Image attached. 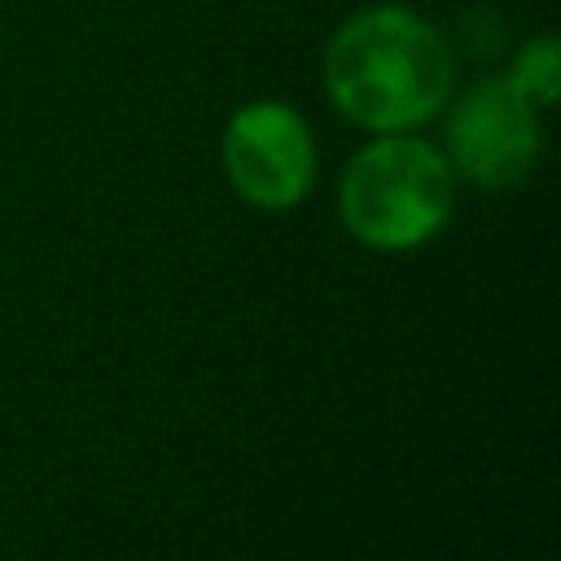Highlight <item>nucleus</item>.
<instances>
[{
	"mask_svg": "<svg viewBox=\"0 0 561 561\" xmlns=\"http://www.w3.org/2000/svg\"><path fill=\"white\" fill-rule=\"evenodd\" d=\"M324 92L333 110L373 131H416L456 92L447 35L408 4H368L324 44Z\"/></svg>",
	"mask_w": 561,
	"mask_h": 561,
	"instance_id": "1",
	"label": "nucleus"
},
{
	"mask_svg": "<svg viewBox=\"0 0 561 561\" xmlns=\"http://www.w3.org/2000/svg\"><path fill=\"white\" fill-rule=\"evenodd\" d=\"M456 210V171L438 145L416 131L373 136L337 180L342 228L381 254L425 245Z\"/></svg>",
	"mask_w": 561,
	"mask_h": 561,
	"instance_id": "2",
	"label": "nucleus"
},
{
	"mask_svg": "<svg viewBox=\"0 0 561 561\" xmlns=\"http://www.w3.org/2000/svg\"><path fill=\"white\" fill-rule=\"evenodd\" d=\"M443 110V158L456 175L478 188H513L535 171L543 153V110L504 79H478Z\"/></svg>",
	"mask_w": 561,
	"mask_h": 561,
	"instance_id": "3",
	"label": "nucleus"
},
{
	"mask_svg": "<svg viewBox=\"0 0 561 561\" xmlns=\"http://www.w3.org/2000/svg\"><path fill=\"white\" fill-rule=\"evenodd\" d=\"M224 171L254 210H294L316 184V136L289 101H245L224 123Z\"/></svg>",
	"mask_w": 561,
	"mask_h": 561,
	"instance_id": "4",
	"label": "nucleus"
},
{
	"mask_svg": "<svg viewBox=\"0 0 561 561\" xmlns=\"http://www.w3.org/2000/svg\"><path fill=\"white\" fill-rule=\"evenodd\" d=\"M500 79L517 96H526L535 110L557 105V96H561V39L557 35H530L513 53V61H508V70Z\"/></svg>",
	"mask_w": 561,
	"mask_h": 561,
	"instance_id": "5",
	"label": "nucleus"
}]
</instances>
